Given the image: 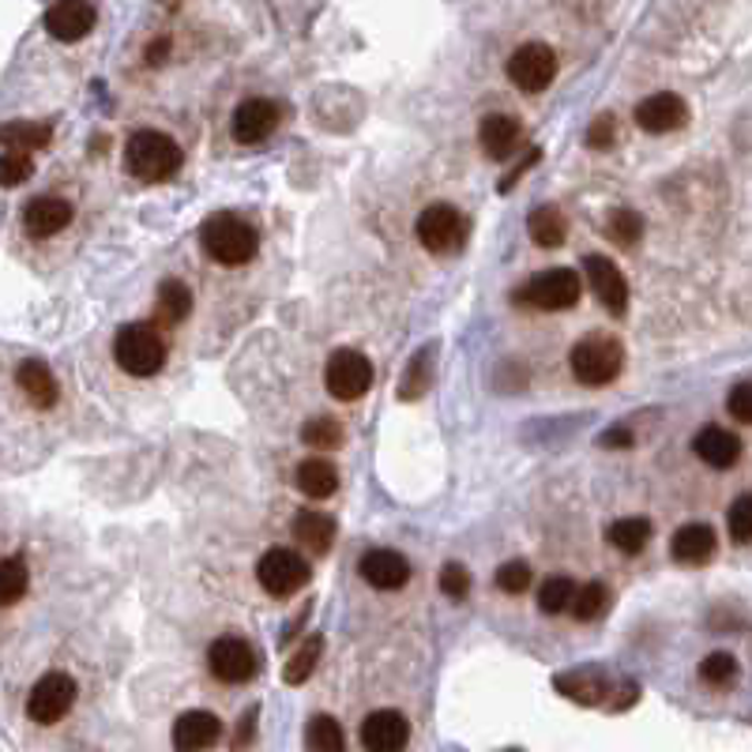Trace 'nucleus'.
<instances>
[{"label": "nucleus", "mask_w": 752, "mask_h": 752, "mask_svg": "<svg viewBox=\"0 0 752 752\" xmlns=\"http://www.w3.org/2000/svg\"><path fill=\"white\" fill-rule=\"evenodd\" d=\"M256 734V708H249V715L241 722V734H234V749H245Z\"/></svg>", "instance_id": "47"}, {"label": "nucleus", "mask_w": 752, "mask_h": 752, "mask_svg": "<svg viewBox=\"0 0 752 752\" xmlns=\"http://www.w3.org/2000/svg\"><path fill=\"white\" fill-rule=\"evenodd\" d=\"M166 53H170V38H158V42L147 49V61L151 65H162L166 61Z\"/></svg>", "instance_id": "48"}, {"label": "nucleus", "mask_w": 752, "mask_h": 752, "mask_svg": "<svg viewBox=\"0 0 752 752\" xmlns=\"http://www.w3.org/2000/svg\"><path fill=\"white\" fill-rule=\"evenodd\" d=\"M410 741V722L399 711H373L362 722V745L369 752H403Z\"/></svg>", "instance_id": "16"}, {"label": "nucleus", "mask_w": 752, "mask_h": 752, "mask_svg": "<svg viewBox=\"0 0 752 752\" xmlns=\"http://www.w3.org/2000/svg\"><path fill=\"white\" fill-rule=\"evenodd\" d=\"M689 121V106L685 98L674 95V91H659V95H647L643 102L636 106V125L643 132H674Z\"/></svg>", "instance_id": "14"}, {"label": "nucleus", "mask_w": 752, "mask_h": 752, "mask_svg": "<svg viewBox=\"0 0 752 752\" xmlns=\"http://www.w3.org/2000/svg\"><path fill=\"white\" fill-rule=\"evenodd\" d=\"M200 245H204V253L211 256V260H219L226 267H237V264L253 260L256 249H260V237H256V230L241 219V215L219 211V215H207V219H204Z\"/></svg>", "instance_id": "1"}, {"label": "nucleus", "mask_w": 752, "mask_h": 752, "mask_svg": "<svg viewBox=\"0 0 752 752\" xmlns=\"http://www.w3.org/2000/svg\"><path fill=\"white\" fill-rule=\"evenodd\" d=\"M324 384H328V392L335 395V399L354 403L369 392L373 365L358 350H335L328 358V365H324Z\"/></svg>", "instance_id": "7"}, {"label": "nucleus", "mask_w": 752, "mask_h": 752, "mask_svg": "<svg viewBox=\"0 0 752 752\" xmlns=\"http://www.w3.org/2000/svg\"><path fill=\"white\" fill-rule=\"evenodd\" d=\"M647 538H651V523L643 520V516L617 520V523H613V527H610L613 550H621V553H640L643 546H647Z\"/></svg>", "instance_id": "32"}, {"label": "nucleus", "mask_w": 752, "mask_h": 752, "mask_svg": "<svg viewBox=\"0 0 752 752\" xmlns=\"http://www.w3.org/2000/svg\"><path fill=\"white\" fill-rule=\"evenodd\" d=\"M188 309H192V294L181 279H166L158 286V298H155V316L162 328H177L185 320Z\"/></svg>", "instance_id": "26"}, {"label": "nucleus", "mask_w": 752, "mask_h": 752, "mask_svg": "<svg viewBox=\"0 0 752 752\" xmlns=\"http://www.w3.org/2000/svg\"><path fill=\"white\" fill-rule=\"evenodd\" d=\"M576 595H580V587L568 576H550V580H542V587H538V610L550 613V617H557V613L576 606Z\"/></svg>", "instance_id": "29"}, {"label": "nucleus", "mask_w": 752, "mask_h": 752, "mask_svg": "<svg viewBox=\"0 0 752 752\" xmlns=\"http://www.w3.org/2000/svg\"><path fill=\"white\" fill-rule=\"evenodd\" d=\"M72 222V204L61 200V196H34L31 204L23 207V226L27 234L34 237H53L57 230Z\"/></svg>", "instance_id": "20"}, {"label": "nucleus", "mask_w": 752, "mask_h": 752, "mask_svg": "<svg viewBox=\"0 0 752 752\" xmlns=\"http://www.w3.org/2000/svg\"><path fill=\"white\" fill-rule=\"evenodd\" d=\"M606 602H610V591H606V583H587V587H580V595H576V606H572V617L576 621H595L602 610H606Z\"/></svg>", "instance_id": "37"}, {"label": "nucleus", "mask_w": 752, "mask_h": 752, "mask_svg": "<svg viewBox=\"0 0 752 752\" xmlns=\"http://www.w3.org/2000/svg\"><path fill=\"white\" fill-rule=\"evenodd\" d=\"M700 677L708 685H730L738 677V659L726 655V651H711V655L700 662Z\"/></svg>", "instance_id": "38"}, {"label": "nucleus", "mask_w": 752, "mask_h": 752, "mask_svg": "<svg viewBox=\"0 0 752 752\" xmlns=\"http://www.w3.org/2000/svg\"><path fill=\"white\" fill-rule=\"evenodd\" d=\"M362 580L376 591H399L410 580V564L395 550H369L362 557Z\"/></svg>", "instance_id": "18"}, {"label": "nucleus", "mask_w": 752, "mask_h": 752, "mask_svg": "<svg viewBox=\"0 0 752 752\" xmlns=\"http://www.w3.org/2000/svg\"><path fill=\"white\" fill-rule=\"evenodd\" d=\"M726 527H730V538L741 542V546L752 542V493L734 501V508H730V516H726Z\"/></svg>", "instance_id": "39"}, {"label": "nucleus", "mask_w": 752, "mask_h": 752, "mask_svg": "<svg viewBox=\"0 0 752 752\" xmlns=\"http://www.w3.org/2000/svg\"><path fill=\"white\" fill-rule=\"evenodd\" d=\"M279 128V106L267 102V98H249L234 110L230 132L237 144H260Z\"/></svg>", "instance_id": "15"}, {"label": "nucleus", "mask_w": 752, "mask_h": 752, "mask_svg": "<svg viewBox=\"0 0 752 752\" xmlns=\"http://www.w3.org/2000/svg\"><path fill=\"white\" fill-rule=\"evenodd\" d=\"M305 749L309 752H343L346 749L343 726L328 715L309 719V726H305Z\"/></svg>", "instance_id": "31"}, {"label": "nucleus", "mask_w": 752, "mask_h": 752, "mask_svg": "<svg viewBox=\"0 0 752 752\" xmlns=\"http://www.w3.org/2000/svg\"><path fill=\"white\" fill-rule=\"evenodd\" d=\"M606 234H610L617 245H625V249H632V245H636L640 237H643V219H640V211H632V207H617V211H610Z\"/></svg>", "instance_id": "35"}, {"label": "nucleus", "mask_w": 752, "mask_h": 752, "mask_svg": "<svg viewBox=\"0 0 752 752\" xmlns=\"http://www.w3.org/2000/svg\"><path fill=\"white\" fill-rule=\"evenodd\" d=\"M629 444H632V429H625V425L602 433V448H629Z\"/></svg>", "instance_id": "46"}, {"label": "nucleus", "mask_w": 752, "mask_h": 752, "mask_svg": "<svg viewBox=\"0 0 752 752\" xmlns=\"http://www.w3.org/2000/svg\"><path fill=\"white\" fill-rule=\"evenodd\" d=\"M23 595H27V561L12 553L0 564V606H16Z\"/></svg>", "instance_id": "33"}, {"label": "nucleus", "mask_w": 752, "mask_h": 752, "mask_svg": "<svg viewBox=\"0 0 752 752\" xmlns=\"http://www.w3.org/2000/svg\"><path fill=\"white\" fill-rule=\"evenodd\" d=\"M113 358L128 376H155L166 362V343L155 324H125L113 335Z\"/></svg>", "instance_id": "4"}, {"label": "nucleus", "mask_w": 752, "mask_h": 752, "mask_svg": "<svg viewBox=\"0 0 752 752\" xmlns=\"http://www.w3.org/2000/svg\"><path fill=\"white\" fill-rule=\"evenodd\" d=\"M256 580H260V587L267 591V595H294V591H301L305 583H309V564H305V557H298L294 550L286 546H275L267 550L260 564H256Z\"/></svg>", "instance_id": "6"}, {"label": "nucleus", "mask_w": 752, "mask_h": 752, "mask_svg": "<svg viewBox=\"0 0 752 752\" xmlns=\"http://www.w3.org/2000/svg\"><path fill=\"white\" fill-rule=\"evenodd\" d=\"M715 531L708 527V523H685L674 538H670V557L677 564H708L715 557Z\"/></svg>", "instance_id": "21"}, {"label": "nucleus", "mask_w": 752, "mask_h": 752, "mask_svg": "<svg viewBox=\"0 0 752 752\" xmlns=\"http://www.w3.org/2000/svg\"><path fill=\"white\" fill-rule=\"evenodd\" d=\"M125 166L140 181H166L181 166V147L174 136L158 132V128H140L125 144Z\"/></svg>", "instance_id": "2"}, {"label": "nucleus", "mask_w": 752, "mask_h": 752, "mask_svg": "<svg viewBox=\"0 0 752 752\" xmlns=\"http://www.w3.org/2000/svg\"><path fill=\"white\" fill-rule=\"evenodd\" d=\"M16 384L19 392L27 395V403L38 410H49L57 403V395H61V388H57L53 373H49V365L42 358H27L23 365L16 369Z\"/></svg>", "instance_id": "23"}, {"label": "nucleus", "mask_w": 752, "mask_h": 752, "mask_svg": "<svg viewBox=\"0 0 752 752\" xmlns=\"http://www.w3.org/2000/svg\"><path fill=\"white\" fill-rule=\"evenodd\" d=\"M583 267H587L591 290H595V298L606 305V313L625 316L629 313V283H625V275H621V267L613 264L610 256H587Z\"/></svg>", "instance_id": "13"}, {"label": "nucleus", "mask_w": 752, "mask_h": 752, "mask_svg": "<svg viewBox=\"0 0 752 752\" xmlns=\"http://www.w3.org/2000/svg\"><path fill=\"white\" fill-rule=\"evenodd\" d=\"M497 587L508 591V595H523L531 587V564L523 561H508L497 568Z\"/></svg>", "instance_id": "40"}, {"label": "nucleus", "mask_w": 752, "mask_h": 752, "mask_svg": "<svg viewBox=\"0 0 752 752\" xmlns=\"http://www.w3.org/2000/svg\"><path fill=\"white\" fill-rule=\"evenodd\" d=\"M726 410H730V418L752 425V384H738V388L730 392Z\"/></svg>", "instance_id": "44"}, {"label": "nucleus", "mask_w": 752, "mask_h": 752, "mask_svg": "<svg viewBox=\"0 0 752 752\" xmlns=\"http://www.w3.org/2000/svg\"><path fill=\"white\" fill-rule=\"evenodd\" d=\"M290 531H294V538H298V546L316 553V557L328 553L332 542H335V520L324 516V512H316V508H301L298 516H294Z\"/></svg>", "instance_id": "24"}, {"label": "nucleus", "mask_w": 752, "mask_h": 752, "mask_svg": "<svg viewBox=\"0 0 752 752\" xmlns=\"http://www.w3.org/2000/svg\"><path fill=\"white\" fill-rule=\"evenodd\" d=\"M301 441L309 444V448H339L343 444V425L335 418H309L301 425Z\"/></svg>", "instance_id": "36"}, {"label": "nucleus", "mask_w": 752, "mask_h": 752, "mask_svg": "<svg viewBox=\"0 0 752 752\" xmlns=\"http://www.w3.org/2000/svg\"><path fill=\"white\" fill-rule=\"evenodd\" d=\"M49 136H53V128H49V125L12 121V125H4V151L31 155V151H38V147L49 144Z\"/></svg>", "instance_id": "30"}, {"label": "nucleus", "mask_w": 752, "mask_h": 752, "mask_svg": "<svg viewBox=\"0 0 752 752\" xmlns=\"http://www.w3.org/2000/svg\"><path fill=\"white\" fill-rule=\"evenodd\" d=\"M414 230H418V241L429 253H452V249H459L467 226H463V215L455 211L452 204H429L418 215V226H414Z\"/></svg>", "instance_id": "10"}, {"label": "nucleus", "mask_w": 752, "mask_h": 752, "mask_svg": "<svg viewBox=\"0 0 752 752\" xmlns=\"http://www.w3.org/2000/svg\"><path fill=\"white\" fill-rule=\"evenodd\" d=\"M95 19H98V8L87 4V0H57V4L46 8L42 23L57 42H79V38L95 31Z\"/></svg>", "instance_id": "12"}, {"label": "nucleus", "mask_w": 752, "mask_h": 752, "mask_svg": "<svg viewBox=\"0 0 752 752\" xmlns=\"http://www.w3.org/2000/svg\"><path fill=\"white\" fill-rule=\"evenodd\" d=\"M613 140H617V121H613L610 113L595 117V121H591V128H587V144L595 147V151H610Z\"/></svg>", "instance_id": "43"}, {"label": "nucleus", "mask_w": 752, "mask_h": 752, "mask_svg": "<svg viewBox=\"0 0 752 752\" xmlns=\"http://www.w3.org/2000/svg\"><path fill=\"white\" fill-rule=\"evenodd\" d=\"M538 158H542V151H538V147H531V151H527V155H523V158H520V162H516V166H512V170H508V177H504V181L497 185V192H508V188H516V181H520V174H523V170H527V166H531V162H538Z\"/></svg>", "instance_id": "45"}, {"label": "nucleus", "mask_w": 752, "mask_h": 752, "mask_svg": "<svg viewBox=\"0 0 752 752\" xmlns=\"http://www.w3.org/2000/svg\"><path fill=\"white\" fill-rule=\"evenodd\" d=\"M441 591L448 598H467V591H471V572L463 568V564H444V572H441Z\"/></svg>", "instance_id": "42"}, {"label": "nucleus", "mask_w": 752, "mask_h": 752, "mask_svg": "<svg viewBox=\"0 0 752 752\" xmlns=\"http://www.w3.org/2000/svg\"><path fill=\"white\" fill-rule=\"evenodd\" d=\"M72 704H76V681L61 674V670H53V674H46L31 689V696H27V715H31L38 726H53L57 719H65L68 711H72Z\"/></svg>", "instance_id": "8"}, {"label": "nucleus", "mask_w": 752, "mask_h": 752, "mask_svg": "<svg viewBox=\"0 0 752 752\" xmlns=\"http://www.w3.org/2000/svg\"><path fill=\"white\" fill-rule=\"evenodd\" d=\"M170 738L177 752H207L222 738V722L219 715H211V711H185V715L174 722Z\"/></svg>", "instance_id": "17"}, {"label": "nucleus", "mask_w": 752, "mask_h": 752, "mask_svg": "<svg viewBox=\"0 0 752 752\" xmlns=\"http://www.w3.org/2000/svg\"><path fill=\"white\" fill-rule=\"evenodd\" d=\"M520 136H523V125H520V117H512V113H489L478 128V140L493 162H508L520 147Z\"/></svg>", "instance_id": "19"}, {"label": "nucleus", "mask_w": 752, "mask_h": 752, "mask_svg": "<svg viewBox=\"0 0 752 752\" xmlns=\"http://www.w3.org/2000/svg\"><path fill=\"white\" fill-rule=\"evenodd\" d=\"M692 448H696L700 459L715 471L734 467L741 459V441L730 429H722V425H704V429L696 433V441H692Z\"/></svg>", "instance_id": "22"}, {"label": "nucleus", "mask_w": 752, "mask_h": 752, "mask_svg": "<svg viewBox=\"0 0 752 752\" xmlns=\"http://www.w3.org/2000/svg\"><path fill=\"white\" fill-rule=\"evenodd\" d=\"M294 486H298L305 497L324 501V497H332V493L339 489V471H335L328 459L313 455V459L298 463V471H294Z\"/></svg>", "instance_id": "25"}, {"label": "nucleus", "mask_w": 752, "mask_h": 752, "mask_svg": "<svg viewBox=\"0 0 752 752\" xmlns=\"http://www.w3.org/2000/svg\"><path fill=\"white\" fill-rule=\"evenodd\" d=\"M320 651H324V636H309V640H305V647L294 651V659L286 662V670H283L286 685H301V681L316 670V662H320Z\"/></svg>", "instance_id": "34"}, {"label": "nucleus", "mask_w": 752, "mask_h": 752, "mask_svg": "<svg viewBox=\"0 0 752 752\" xmlns=\"http://www.w3.org/2000/svg\"><path fill=\"white\" fill-rule=\"evenodd\" d=\"M553 76H557V57L546 42H527L508 57V79L527 95L546 91Z\"/></svg>", "instance_id": "9"}, {"label": "nucleus", "mask_w": 752, "mask_h": 752, "mask_svg": "<svg viewBox=\"0 0 752 752\" xmlns=\"http://www.w3.org/2000/svg\"><path fill=\"white\" fill-rule=\"evenodd\" d=\"M557 689L564 696L580 700V704H598L606 696V674L602 670H576L568 677H557Z\"/></svg>", "instance_id": "28"}, {"label": "nucleus", "mask_w": 752, "mask_h": 752, "mask_svg": "<svg viewBox=\"0 0 752 752\" xmlns=\"http://www.w3.org/2000/svg\"><path fill=\"white\" fill-rule=\"evenodd\" d=\"M31 170H34L31 155H23V151H4V155H0V174H4L8 188L23 185L27 177H31Z\"/></svg>", "instance_id": "41"}, {"label": "nucleus", "mask_w": 752, "mask_h": 752, "mask_svg": "<svg viewBox=\"0 0 752 752\" xmlns=\"http://www.w3.org/2000/svg\"><path fill=\"white\" fill-rule=\"evenodd\" d=\"M572 376L587 388H602V384L617 380L621 365H625V350H621L617 339L610 335H583V339L572 346L568 354Z\"/></svg>", "instance_id": "3"}, {"label": "nucleus", "mask_w": 752, "mask_h": 752, "mask_svg": "<svg viewBox=\"0 0 752 752\" xmlns=\"http://www.w3.org/2000/svg\"><path fill=\"white\" fill-rule=\"evenodd\" d=\"M207 670L226 685H241L256 674V651L241 636H219L207 651Z\"/></svg>", "instance_id": "11"}, {"label": "nucleus", "mask_w": 752, "mask_h": 752, "mask_svg": "<svg viewBox=\"0 0 752 752\" xmlns=\"http://www.w3.org/2000/svg\"><path fill=\"white\" fill-rule=\"evenodd\" d=\"M580 290H583V283L572 267H550V271L534 275V279L523 286L520 301L531 305V309H542V313H561L580 301Z\"/></svg>", "instance_id": "5"}, {"label": "nucleus", "mask_w": 752, "mask_h": 752, "mask_svg": "<svg viewBox=\"0 0 752 752\" xmlns=\"http://www.w3.org/2000/svg\"><path fill=\"white\" fill-rule=\"evenodd\" d=\"M527 230H531V237H534V245H542V249H557V245L564 241V215H561V207H553V204H542V207H534V211L527 215Z\"/></svg>", "instance_id": "27"}]
</instances>
